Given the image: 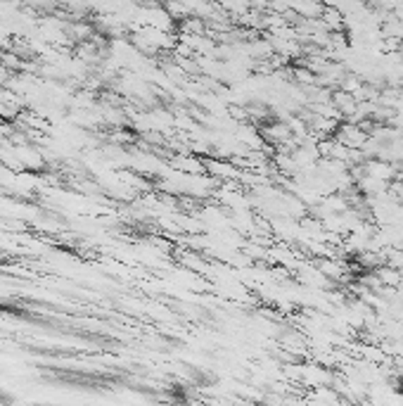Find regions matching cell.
<instances>
[{
  "label": "cell",
  "mask_w": 403,
  "mask_h": 406,
  "mask_svg": "<svg viewBox=\"0 0 403 406\" xmlns=\"http://www.w3.org/2000/svg\"><path fill=\"white\" fill-rule=\"evenodd\" d=\"M320 19H323L327 31H341V26H344V15L337 8H323Z\"/></svg>",
  "instance_id": "cell-1"
}]
</instances>
